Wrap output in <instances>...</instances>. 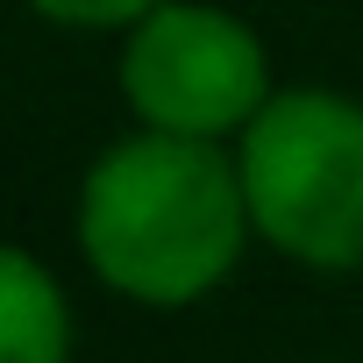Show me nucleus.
Returning a JSON list of instances; mask_svg holds the SVG:
<instances>
[{"instance_id":"f03ea898","label":"nucleus","mask_w":363,"mask_h":363,"mask_svg":"<svg viewBox=\"0 0 363 363\" xmlns=\"http://www.w3.org/2000/svg\"><path fill=\"white\" fill-rule=\"evenodd\" d=\"M250 228L299 271H363V100L285 86L235 143Z\"/></svg>"},{"instance_id":"20e7f679","label":"nucleus","mask_w":363,"mask_h":363,"mask_svg":"<svg viewBox=\"0 0 363 363\" xmlns=\"http://www.w3.org/2000/svg\"><path fill=\"white\" fill-rule=\"evenodd\" d=\"M0 363H72V306L36 250L0 257Z\"/></svg>"},{"instance_id":"f257e3e1","label":"nucleus","mask_w":363,"mask_h":363,"mask_svg":"<svg viewBox=\"0 0 363 363\" xmlns=\"http://www.w3.org/2000/svg\"><path fill=\"white\" fill-rule=\"evenodd\" d=\"M72 235L86 271L150 313L200 306L221 292L257 242L250 200H242V171L235 150L221 143H178V135H121L107 143L86 178H79V207Z\"/></svg>"},{"instance_id":"39448f33","label":"nucleus","mask_w":363,"mask_h":363,"mask_svg":"<svg viewBox=\"0 0 363 363\" xmlns=\"http://www.w3.org/2000/svg\"><path fill=\"white\" fill-rule=\"evenodd\" d=\"M29 8L57 29H86V36H128L135 22H150L171 0H29Z\"/></svg>"},{"instance_id":"7ed1b4c3","label":"nucleus","mask_w":363,"mask_h":363,"mask_svg":"<svg viewBox=\"0 0 363 363\" xmlns=\"http://www.w3.org/2000/svg\"><path fill=\"white\" fill-rule=\"evenodd\" d=\"M121 107L150 135L178 143H242L250 121L278 100L264 36L214 0H171L121 36L114 65Z\"/></svg>"}]
</instances>
